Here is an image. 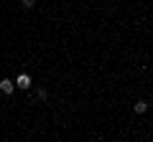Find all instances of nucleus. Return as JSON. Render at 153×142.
Masks as SVG:
<instances>
[{
  "instance_id": "f03ea898",
  "label": "nucleus",
  "mask_w": 153,
  "mask_h": 142,
  "mask_svg": "<svg viewBox=\"0 0 153 142\" xmlns=\"http://www.w3.org/2000/svg\"><path fill=\"white\" fill-rule=\"evenodd\" d=\"M13 89H16V81H10V79H3L0 81V91L3 94H13Z\"/></svg>"
},
{
  "instance_id": "7ed1b4c3",
  "label": "nucleus",
  "mask_w": 153,
  "mask_h": 142,
  "mask_svg": "<svg viewBox=\"0 0 153 142\" xmlns=\"http://www.w3.org/2000/svg\"><path fill=\"white\" fill-rule=\"evenodd\" d=\"M146 109H148V104H146V102H135V112H138V114H143Z\"/></svg>"
},
{
  "instance_id": "f257e3e1",
  "label": "nucleus",
  "mask_w": 153,
  "mask_h": 142,
  "mask_svg": "<svg viewBox=\"0 0 153 142\" xmlns=\"http://www.w3.org/2000/svg\"><path fill=\"white\" fill-rule=\"evenodd\" d=\"M16 86L18 89H28L31 86V76H28V74H18L16 76Z\"/></svg>"
},
{
  "instance_id": "20e7f679",
  "label": "nucleus",
  "mask_w": 153,
  "mask_h": 142,
  "mask_svg": "<svg viewBox=\"0 0 153 142\" xmlns=\"http://www.w3.org/2000/svg\"><path fill=\"white\" fill-rule=\"evenodd\" d=\"M21 3H23V8H33L36 5V0H21Z\"/></svg>"
}]
</instances>
